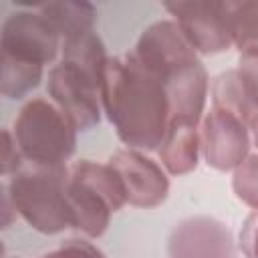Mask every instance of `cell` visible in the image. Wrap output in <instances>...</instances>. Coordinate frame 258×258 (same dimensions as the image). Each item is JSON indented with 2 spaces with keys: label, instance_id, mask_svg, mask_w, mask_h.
Here are the masks:
<instances>
[{
  "label": "cell",
  "instance_id": "20",
  "mask_svg": "<svg viewBox=\"0 0 258 258\" xmlns=\"http://www.w3.org/2000/svg\"><path fill=\"white\" fill-rule=\"evenodd\" d=\"M42 258H105V254L87 240H67L56 250L46 252Z\"/></svg>",
  "mask_w": 258,
  "mask_h": 258
},
{
  "label": "cell",
  "instance_id": "4",
  "mask_svg": "<svg viewBox=\"0 0 258 258\" xmlns=\"http://www.w3.org/2000/svg\"><path fill=\"white\" fill-rule=\"evenodd\" d=\"M14 141L34 165H64L77 145V129L67 115L42 97L30 99L14 119Z\"/></svg>",
  "mask_w": 258,
  "mask_h": 258
},
{
  "label": "cell",
  "instance_id": "2",
  "mask_svg": "<svg viewBox=\"0 0 258 258\" xmlns=\"http://www.w3.org/2000/svg\"><path fill=\"white\" fill-rule=\"evenodd\" d=\"M67 179L69 169L64 165L48 167L30 163L12 175L6 191L14 210L36 232L56 234L73 226Z\"/></svg>",
  "mask_w": 258,
  "mask_h": 258
},
{
  "label": "cell",
  "instance_id": "14",
  "mask_svg": "<svg viewBox=\"0 0 258 258\" xmlns=\"http://www.w3.org/2000/svg\"><path fill=\"white\" fill-rule=\"evenodd\" d=\"M34 8L48 18L62 40L91 32L97 20V8L89 2H46Z\"/></svg>",
  "mask_w": 258,
  "mask_h": 258
},
{
  "label": "cell",
  "instance_id": "9",
  "mask_svg": "<svg viewBox=\"0 0 258 258\" xmlns=\"http://www.w3.org/2000/svg\"><path fill=\"white\" fill-rule=\"evenodd\" d=\"M200 145L210 167L218 171H230L248 157L250 133L234 113L212 107V111L202 121Z\"/></svg>",
  "mask_w": 258,
  "mask_h": 258
},
{
  "label": "cell",
  "instance_id": "19",
  "mask_svg": "<svg viewBox=\"0 0 258 258\" xmlns=\"http://www.w3.org/2000/svg\"><path fill=\"white\" fill-rule=\"evenodd\" d=\"M242 93L246 99L258 107V46H248L240 50L238 67L234 69Z\"/></svg>",
  "mask_w": 258,
  "mask_h": 258
},
{
  "label": "cell",
  "instance_id": "21",
  "mask_svg": "<svg viewBox=\"0 0 258 258\" xmlns=\"http://www.w3.org/2000/svg\"><path fill=\"white\" fill-rule=\"evenodd\" d=\"M240 248L246 258H258V212L254 210L240 230Z\"/></svg>",
  "mask_w": 258,
  "mask_h": 258
},
{
  "label": "cell",
  "instance_id": "16",
  "mask_svg": "<svg viewBox=\"0 0 258 258\" xmlns=\"http://www.w3.org/2000/svg\"><path fill=\"white\" fill-rule=\"evenodd\" d=\"M42 79V67L26 60H18L2 54L0 93L8 99H22L38 87Z\"/></svg>",
  "mask_w": 258,
  "mask_h": 258
},
{
  "label": "cell",
  "instance_id": "12",
  "mask_svg": "<svg viewBox=\"0 0 258 258\" xmlns=\"http://www.w3.org/2000/svg\"><path fill=\"white\" fill-rule=\"evenodd\" d=\"M165 91L169 103V123L198 127L208 97V73L202 60H196L173 73L165 81Z\"/></svg>",
  "mask_w": 258,
  "mask_h": 258
},
{
  "label": "cell",
  "instance_id": "1",
  "mask_svg": "<svg viewBox=\"0 0 258 258\" xmlns=\"http://www.w3.org/2000/svg\"><path fill=\"white\" fill-rule=\"evenodd\" d=\"M101 103L129 149L151 151L161 145L169 123L167 91L163 81L131 52L107 60Z\"/></svg>",
  "mask_w": 258,
  "mask_h": 258
},
{
  "label": "cell",
  "instance_id": "15",
  "mask_svg": "<svg viewBox=\"0 0 258 258\" xmlns=\"http://www.w3.org/2000/svg\"><path fill=\"white\" fill-rule=\"evenodd\" d=\"M212 99H214V107L234 113L248 127V131H252L254 143L258 145V107L252 105L242 93L236 71H226L216 77L212 87Z\"/></svg>",
  "mask_w": 258,
  "mask_h": 258
},
{
  "label": "cell",
  "instance_id": "11",
  "mask_svg": "<svg viewBox=\"0 0 258 258\" xmlns=\"http://www.w3.org/2000/svg\"><path fill=\"white\" fill-rule=\"evenodd\" d=\"M169 258H236L232 232L216 218L196 216L179 222L167 242Z\"/></svg>",
  "mask_w": 258,
  "mask_h": 258
},
{
  "label": "cell",
  "instance_id": "6",
  "mask_svg": "<svg viewBox=\"0 0 258 258\" xmlns=\"http://www.w3.org/2000/svg\"><path fill=\"white\" fill-rule=\"evenodd\" d=\"M165 10L194 46L196 52L216 54L234 44L230 12L232 2H173Z\"/></svg>",
  "mask_w": 258,
  "mask_h": 258
},
{
  "label": "cell",
  "instance_id": "13",
  "mask_svg": "<svg viewBox=\"0 0 258 258\" xmlns=\"http://www.w3.org/2000/svg\"><path fill=\"white\" fill-rule=\"evenodd\" d=\"M200 149L202 145L196 125L169 123L159 147V159L171 175H185L196 169Z\"/></svg>",
  "mask_w": 258,
  "mask_h": 258
},
{
  "label": "cell",
  "instance_id": "18",
  "mask_svg": "<svg viewBox=\"0 0 258 258\" xmlns=\"http://www.w3.org/2000/svg\"><path fill=\"white\" fill-rule=\"evenodd\" d=\"M232 187L238 200L258 212V155H248L234 169Z\"/></svg>",
  "mask_w": 258,
  "mask_h": 258
},
{
  "label": "cell",
  "instance_id": "17",
  "mask_svg": "<svg viewBox=\"0 0 258 258\" xmlns=\"http://www.w3.org/2000/svg\"><path fill=\"white\" fill-rule=\"evenodd\" d=\"M230 24L238 50L258 46V2H232Z\"/></svg>",
  "mask_w": 258,
  "mask_h": 258
},
{
  "label": "cell",
  "instance_id": "5",
  "mask_svg": "<svg viewBox=\"0 0 258 258\" xmlns=\"http://www.w3.org/2000/svg\"><path fill=\"white\" fill-rule=\"evenodd\" d=\"M101 91L103 81L87 75L60 60L50 69L46 81V93L52 103L67 115L77 131H89L101 121Z\"/></svg>",
  "mask_w": 258,
  "mask_h": 258
},
{
  "label": "cell",
  "instance_id": "22",
  "mask_svg": "<svg viewBox=\"0 0 258 258\" xmlns=\"http://www.w3.org/2000/svg\"><path fill=\"white\" fill-rule=\"evenodd\" d=\"M2 139H4V155H2V173L4 175H14L20 167H22V153L14 141V135L4 129L2 131Z\"/></svg>",
  "mask_w": 258,
  "mask_h": 258
},
{
  "label": "cell",
  "instance_id": "10",
  "mask_svg": "<svg viewBox=\"0 0 258 258\" xmlns=\"http://www.w3.org/2000/svg\"><path fill=\"white\" fill-rule=\"evenodd\" d=\"M109 165L121 179L125 198L137 208H155L165 202L169 179L163 169L137 149H119L109 157Z\"/></svg>",
  "mask_w": 258,
  "mask_h": 258
},
{
  "label": "cell",
  "instance_id": "8",
  "mask_svg": "<svg viewBox=\"0 0 258 258\" xmlns=\"http://www.w3.org/2000/svg\"><path fill=\"white\" fill-rule=\"evenodd\" d=\"M145 69L157 75L163 85L179 69L200 60L194 46L173 20H159L147 26L131 52Z\"/></svg>",
  "mask_w": 258,
  "mask_h": 258
},
{
  "label": "cell",
  "instance_id": "7",
  "mask_svg": "<svg viewBox=\"0 0 258 258\" xmlns=\"http://www.w3.org/2000/svg\"><path fill=\"white\" fill-rule=\"evenodd\" d=\"M0 48L6 56L42 67L54 60L60 34L40 10H16L2 24Z\"/></svg>",
  "mask_w": 258,
  "mask_h": 258
},
{
  "label": "cell",
  "instance_id": "3",
  "mask_svg": "<svg viewBox=\"0 0 258 258\" xmlns=\"http://www.w3.org/2000/svg\"><path fill=\"white\" fill-rule=\"evenodd\" d=\"M67 200L71 208L73 228L97 238L111 220V214L127 204L119 175L107 163L81 159L73 163L67 179Z\"/></svg>",
  "mask_w": 258,
  "mask_h": 258
}]
</instances>
